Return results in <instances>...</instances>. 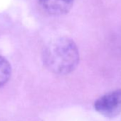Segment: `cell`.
Returning <instances> with one entry per match:
<instances>
[{
  "instance_id": "4",
  "label": "cell",
  "mask_w": 121,
  "mask_h": 121,
  "mask_svg": "<svg viewBox=\"0 0 121 121\" xmlns=\"http://www.w3.org/2000/svg\"><path fill=\"white\" fill-rule=\"evenodd\" d=\"M11 74L12 68L10 64L6 58L0 56V88L9 81Z\"/></svg>"
},
{
  "instance_id": "1",
  "label": "cell",
  "mask_w": 121,
  "mask_h": 121,
  "mask_svg": "<svg viewBox=\"0 0 121 121\" xmlns=\"http://www.w3.org/2000/svg\"><path fill=\"white\" fill-rule=\"evenodd\" d=\"M46 67L57 75H67L78 65L80 55L76 43L69 37H59L49 42L42 53Z\"/></svg>"
},
{
  "instance_id": "2",
  "label": "cell",
  "mask_w": 121,
  "mask_h": 121,
  "mask_svg": "<svg viewBox=\"0 0 121 121\" xmlns=\"http://www.w3.org/2000/svg\"><path fill=\"white\" fill-rule=\"evenodd\" d=\"M95 110L107 117H114L121 111V89H117L98 98L94 103Z\"/></svg>"
},
{
  "instance_id": "3",
  "label": "cell",
  "mask_w": 121,
  "mask_h": 121,
  "mask_svg": "<svg viewBox=\"0 0 121 121\" xmlns=\"http://www.w3.org/2000/svg\"><path fill=\"white\" fill-rule=\"evenodd\" d=\"M38 2L46 13L53 16H60L70 12L74 0H38Z\"/></svg>"
}]
</instances>
